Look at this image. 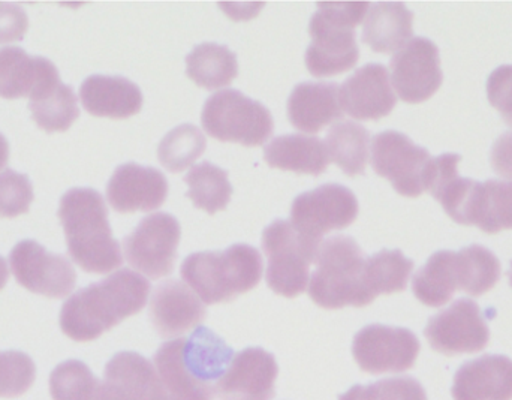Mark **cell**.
<instances>
[{"label": "cell", "mask_w": 512, "mask_h": 400, "mask_svg": "<svg viewBox=\"0 0 512 400\" xmlns=\"http://www.w3.org/2000/svg\"><path fill=\"white\" fill-rule=\"evenodd\" d=\"M339 400H427V395L415 378L397 377L352 387Z\"/></svg>", "instance_id": "obj_38"}, {"label": "cell", "mask_w": 512, "mask_h": 400, "mask_svg": "<svg viewBox=\"0 0 512 400\" xmlns=\"http://www.w3.org/2000/svg\"><path fill=\"white\" fill-rule=\"evenodd\" d=\"M201 122L210 137L248 147L264 144L274 129L268 108L234 89L210 96L204 104Z\"/></svg>", "instance_id": "obj_7"}, {"label": "cell", "mask_w": 512, "mask_h": 400, "mask_svg": "<svg viewBox=\"0 0 512 400\" xmlns=\"http://www.w3.org/2000/svg\"><path fill=\"white\" fill-rule=\"evenodd\" d=\"M315 263L318 269L310 278L309 296L324 309L346 306L364 308L372 300L364 288L363 249L349 236H334L319 246Z\"/></svg>", "instance_id": "obj_6"}, {"label": "cell", "mask_w": 512, "mask_h": 400, "mask_svg": "<svg viewBox=\"0 0 512 400\" xmlns=\"http://www.w3.org/2000/svg\"><path fill=\"white\" fill-rule=\"evenodd\" d=\"M29 99L33 120L44 131H66L80 116L74 89L60 77L42 84Z\"/></svg>", "instance_id": "obj_27"}, {"label": "cell", "mask_w": 512, "mask_h": 400, "mask_svg": "<svg viewBox=\"0 0 512 400\" xmlns=\"http://www.w3.org/2000/svg\"><path fill=\"white\" fill-rule=\"evenodd\" d=\"M490 104L501 113L502 119L512 128V65H502L490 74L487 81Z\"/></svg>", "instance_id": "obj_40"}, {"label": "cell", "mask_w": 512, "mask_h": 400, "mask_svg": "<svg viewBox=\"0 0 512 400\" xmlns=\"http://www.w3.org/2000/svg\"><path fill=\"white\" fill-rule=\"evenodd\" d=\"M370 132L351 120L336 123L325 138L328 159L349 177L360 176L369 161Z\"/></svg>", "instance_id": "obj_31"}, {"label": "cell", "mask_w": 512, "mask_h": 400, "mask_svg": "<svg viewBox=\"0 0 512 400\" xmlns=\"http://www.w3.org/2000/svg\"><path fill=\"white\" fill-rule=\"evenodd\" d=\"M262 251L268 258L265 279L274 293L295 299L306 291L310 264L318 252L301 240L291 222L277 219L268 225L262 233Z\"/></svg>", "instance_id": "obj_9"}, {"label": "cell", "mask_w": 512, "mask_h": 400, "mask_svg": "<svg viewBox=\"0 0 512 400\" xmlns=\"http://www.w3.org/2000/svg\"><path fill=\"white\" fill-rule=\"evenodd\" d=\"M183 281L206 305L227 303L254 290L262 278V257L249 245L197 252L183 261Z\"/></svg>", "instance_id": "obj_4"}, {"label": "cell", "mask_w": 512, "mask_h": 400, "mask_svg": "<svg viewBox=\"0 0 512 400\" xmlns=\"http://www.w3.org/2000/svg\"><path fill=\"white\" fill-rule=\"evenodd\" d=\"M9 158V144L5 135L0 134V170L8 164Z\"/></svg>", "instance_id": "obj_44"}, {"label": "cell", "mask_w": 512, "mask_h": 400, "mask_svg": "<svg viewBox=\"0 0 512 400\" xmlns=\"http://www.w3.org/2000/svg\"><path fill=\"white\" fill-rule=\"evenodd\" d=\"M189 191L188 198L198 209L204 210L209 215L227 209L233 194V186L228 180V171L216 167L212 162H203L195 165L185 177Z\"/></svg>", "instance_id": "obj_34"}, {"label": "cell", "mask_w": 512, "mask_h": 400, "mask_svg": "<svg viewBox=\"0 0 512 400\" xmlns=\"http://www.w3.org/2000/svg\"><path fill=\"white\" fill-rule=\"evenodd\" d=\"M9 263L21 287L48 299L69 296L77 284V273L68 258L47 251L35 240H21L9 254Z\"/></svg>", "instance_id": "obj_13"}, {"label": "cell", "mask_w": 512, "mask_h": 400, "mask_svg": "<svg viewBox=\"0 0 512 400\" xmlns=\"http://www.w3.org/2000/svg\"><path fill=\"white\" fill-rule=\"evenodd\" d=\"M8 276V264H6L5 258L0 257V290H3V288H5L6 282H8Z\"/></svg>", "instance_id": "obj_45"}, {"label": "cell", "mask_w": 512, "mask_h": 400, "mask_svg": "<svg viewBox=\"0 0 512 400\" xmlns=\"http://www.w3.org/2000/svg\"><path fill=\"white\" fill-rule=\"evenodd\" d=\"M342 116L337 83H300L289 95L288 119L298 131L316 134Z\"/></svg>", "instance_id": "obj_22"}, {"label": "cell", "mask_w": 512, "mask_h": 400, "mask_svg": "<svg viewBox=\"0 0 512 400\" xmlns=\"http://www.w3.org/2000/svg\"><path fill=\"white\" fill-rule=\"evenodd\" d=\"M150 282L129 269L72 294L60 311V329L72 341L90 342L143 311Z\"/></svg>", "instance_id": "obj_2"}, {"label": "cell", "mask_w": 512, "mask_h": 400, "mask_svg": "<svg viewBox=\"0 0 512 400\" xmlns=\"http://www.w3.org/2000/svg\"><path fill=\"white\" fill-rule=\"evenodd\" d=\"M468 225H477L487 234L512 230V180L478 182L469 209Z\"/></svg>", "instance_id": "obj_28"}, {"label": "cell", "mask_w": 512, "mask_h": 400, "mask_svg": "<svg viewBox=\"0 0 512 400\" xmlns=\"http://www.w3.org/2000/svg\"><path fill=\"white\" fill-rule=\"evenodd\" d=\"M233 357L221 336L200 326L189 338L165 342L153 365L173 400H213Z\"/></svg>", "instance_id": "obj_1"}, {"label": "cell", "mask_w": 512, "mask_h": 400, "mask_svg": "<svg viewBox=\"0 0 512 400\" xmlns=\"http://www.w3.org/2000/svg\"><path fill=\"white\" fill-rule=\"evenodd\" d=\"M277 368L273 354L262 348H246L231 360L216 386L221 400H273Z\"/></svg>", "instance_id": "obj_16"}, {"label": "cell", "mask_w": 512, "mask_h": 400, "mask_svg": "<svg viewBox=\"0 0 512 400\" xmlns=\"http://www.w3.org/2000/svg\"><path fill=\"white\" fill-rule=\"evenodd\" d=\"M186 74L198 86L215 90L228 86L239 74L236 53L227 45L204 42L186 56Z\"/></svg>", "instance_id": "obj_29"}, {"label": "cell", "mask_w": 512, "mask_h": 400, "mask_svg": "<svg viewBox=\"0 0 512 400\" xmlns=\"http://www.w3.org/2000/svg\"><path fill=\"white\" fill-rule=\"evenodd\" d=\"M36 377L33 360L20 351H0V398H18Z\"/></svg>", "instance_id": "obj_37"}, {"label": "cell", "mask_w": 512, "mask_h": 400, "mask_svg": "<svg viewBox=\"0 0 512 400\" xmlns=\"http://www.w3.org/2000/svg\"><path fill=\"white\" fill-rule=\"evenodd\" d=\"M56 65L47 57L30 56L23 48L0 50V96L6 99L30 98L42 84L57 77Z\"/></svg>", "instance_id": "obj_24"}, {"label": "cell", "mask_w": 512, "mask_h": 400, "mask_svg": "<svg viewBox=\"0 0 512 400\" xmlns=\"http://www.w3.org/2000/svg\"><path fill=\"white\" fill-rule=\"evenodd\" d=\"M180 237V222L170 213L146 216L123 240L126 260L150 279L165 278L173 273Z\"/></svg>", "instance_id": "obj_11"}, {"label": "cell", "mask_w": 512, "mask_h": 400, "mask_svg": "<svg viewBox=\"0 0 512 400\" xmlns=\"http://www.w3.org/2000/svg\"><path fill=\"white\" fill-rule=\"evenodd\" d=\"M29 20L26 11L14 3H0V44L20 41L26 35Z\"/></svg>", "instance_id": "obj_41"}, {"label": "cell", "mask_w": 512, "mask_h": 400, "mask_svg": "<svg viewBox=\"0 0 512 400\" xmlns=\"http://www.w3.org/2000/svg\"><path fill=\"white\" fill-rule=\"evenodd\" d=\"M412 290L423 305L430 308L447 305L456 291H459L456 252L439 251L433 254L426 266L415 273Z\"/></svg>", "instance_id": "obj_30"}, {"label": "cell", "mask_w": 512, "mask_h": 400, "mask_svg": "<svg viewBox=\"0 0 512 400\" xmlns=\"http://www.w3.org/2000/svg\"><path fill=\"white\" fill-rule=\"evenodd\" d=\"M264 159L270 167L310 176H321L330 162L324 141L303 134L274 138L264 147Z\"/></svg>", "instance_id": "obj_26"}, {"label": "cell", "mask_w": 512, "mask_h": 400, "mask_svg": "<svg viewBox=\"0 0 512 400\" xmlns=\"http://www.w3.org/2000/svg\"><path fill=\"white\" fill-rule=\"evenodd\" d=\"M454 400H512V360L487 356L466 362L454 377Z\"/></svg>", "instance_id": "obj_20"}, {"label": "cell", "mask_w": 512, "mask_h": 400, "mask_svg": "<svg viewBox=\"0 0 512 400\" xmlns=\"http://www.w3.org/2000/svg\"><path fill=\"white\" fill-rule=\"evenodd\" d=\"M104 380L126 400H173L155 365L137 353L116 354L105 366Z\"/></svg>", "instance_id": "obj_23"}, {"label": "cell", "mask_w": 512, "mask_h": 400, "mask_svg": "<svg viewBox=\"0 0 512 400\" xmlns=\"http://www.w3.org/2000/svg\"><path fill=\"white\" fill-rule=\"evenodd\" d=\"M57 215L69 255L84 272L104 275L122 266V251L111 233L107 206L96 189H69L60 200Z\"/></svg>", "instance_id": "obj_3"}, {"label": "cell", "mask_w": 512, "mask_h": 400, "mask_svg": "<svg viewBox=\"0 0 512 400\" xmlns=\"http://www.w3.org/2000/svg\"><path fill=\"white\" fill-rule=\"evenodd\" d=\"M80 98L87 113L96 117L128 119L143 107L140 87L120 75H90L81 84Z\"/></svg>", "instance_id": "obj_21"}, {"label": "cell", "mask_w": 512, "mask_h": 400, "mask_svg": "<svg viewBox=\"0 0 512 400\" xmlns=\"http://www.w3.org/2000/svg\"><path fill=\"white\" fill-rule=\"evenodd\" d=\"M414 14L400 2L370 6L363 26V42L378 53H394L411 41Z\"/></svg>", "instance_id": "obj_25"}, {"label": "cell", "mask_w": 512, "mask_h": 400, "mask_svg": "<svg viewBox=\"0 0 512 400\" xmlns=\"http://www.w3.org/2000/svg\"><path fill=\"white\" fill-rule=\"evenodd\" d=\"M432 162L430 153L402 132L385 131L373 138V170L403 197H420L427 191Z\"/></svg>", "instance_id": "obj_10"}, {"label": "cell", "mask_w": 512, "mask_h": 400, "mask_svg": "<svg viewBox=\"0 0 512 400\" xmlns=\"http://www.w3.org/2000/svg\"><path fill=\"white\" fill-rule=\"evenodd\" d=\"M369 8V2L318 3V11L310 18L312 44L306 51L307 71L313 77H333L357 65L360 50L355 27Z\"/></svg>", "instance_id": "obj_5"}, {"label": "cell", "mask_w": 512, "mask_h": 400, "mask_svg": "<svg viewBox=\"0 0 512 400\" xmlns=\"http://www.w3.org/2000/svg\"><path fill=\"white\" fill-rule=\"evenodd\" d=\"M420 348L411 330L370 324L355 335L352 354L367 374H402L414 368Z\"/></svg>", "instance_id": "obj_12"}, {"label": "cell", "mask_w": 512, "mask_h": 400, "mask_svg": "<svg viewBox=\"0 0 512 400\" xmlns=\"http://www.w3.org/2000/svg\"><path fill=\"white\" fill-rule=\"evenodd\" d=\"M206 150V137L191 123L177 126L159 143V162L171 173L191 167Z\"/></svg>", "instance_id": "obj_35"}, {"label": "cell", "mask_w": 512, "mask_h": 400, "mask_svg": "<svg viewBox=\"0 0 512 400\" xmlns=\"http://www.w3.org/2000/svg\"><path fill=\"white\" fill-rule=\"evenodd\" d=\"M150 318L162 338H179L206 320V306L183 282L170 279L156 287L150 300Z\"/></svg>", "instance_id": "obj_19"}, {"label": "cell", "mask_w": 512, "mask_h": 400, "mask_svg": "<svg viewBox=\"0 0 512 400\" xmlns=\"http://www.w3.org/2000/svg\"><path fill=\"white\" fill-rule=\"evenodd\" d=\"M508 278H510V284H511V287H512V263H511L510 273H508Z\"/></svg>", "instance_id": "obj_46"}, {"label": "cell", "mask_w": 512, "mask_h": 400, "mask_svg": "<svg viewBox=\"0 0 512 400\" xmlns=\"http://www.w3.org/2000/svg\"><path fill=\"white\" fill-rule=\"evenodd\" d=\"M459 291L480 297L493 290L501 278V263L496 255L481 245H471L456 252Z\"/></svg>", "instance_id": "obj_33"}, {"label": "cell", "mask_w": 512, "mask_h": 400, "mask_svg": "<svg viewBox=\"0 0 512 400\" xmlns=\"http://www.w3.org/2000/svg\"><path fill=\"white\" fill-rule=\"evenodd\" d=\"M33 188L26 174L14 170L0 173V216L15 218L29 212Z\"/></svg>", "instance_id": "obj_39"}, {"label": "cell", "mask_w": 512, "mask_h": 400, "mask_svg": "<svg viewBox=\"0 0 512 400\" xmlns=\"http://www.w3.org/2000/svg\"><path fill=\"white\" fill-rule=\"evenodd\" d=\"M343 113L358 120H378L388 116L397 104L388 77L381 63H369L346 78L340 87Z\"/></svg>", "instance_id": "obj_18"}, {"label": "cell", "mask_w": 512, "mask_h": 400, "mask_svg": "<svg viewBox=\"0 0 512 400\" xmlns=\"http://www.w3.org/2000/svg\"><path fill=\"white\" fill-rule=\"evenodd\" d=\"M98 381L89 366L68 360L51 372L50 395L53 400H86Z\"/></svg>", "instance_id": "obj_36"}, {"label": "cell", "mask_w": 512, "mask_h": 400, "mask_svg": "<svg viewBox=\"0 0 512 400\" xmlns=\"http://www.w3.org/2000/svg\"><path fill=\"white\" fill-rule=\"evenodd\" d=\"M86 400H126L123 398L122 393L107 381H98L95 389L90 393L89 398Z\"/></svg>", "instance_id": "obj_43"}, {"label": "cell", "mask_w": 512, "mask_h": 400, "mask_svg": "<svg viewBox=\"0 0 512 400\" xmlns=\"http://www.w3.org/2000/svg\"><path fill=\"white\" fill-rule=\"evenodd\" d=\"M492 167L499 176L512 179V131L502 134L493 144Z\"/></svg>", "instance_id": "obj_42"}, {"label": "cell", "mask_w": 512, "mask_h": 400, "mask_svg": "<svg viewBox=\"0 0 512 400\" xmlns=\"http://www.w3.org/2000/svg\"><path fill=\"white\" fill-rule=\"evenodd\" d=\"M391 78L397 95L408 104L432 98L441 87V59L435 42L418 36L397 51L391 59Z\"/></svg>", "instance_id": "obj_15"}, {"label": "cell", "mask_w": 512, "mask_h": 400, "mask_svg": "<svg viewBox=\"0 0 512 400\" xmlns=\"http://www.w3.org/2000/svg\"><path fill=\"white\" fill-rule=\"evenodd\" d=\"M430 347L444 356L480 353L490 341V330L477 303L468 299L430 318L424 330Z\"/></svg>", "instance_id": "obj_14"}, {"label": "cell", "mask_w": 512, "mask_h": 400, "mask_svg": "<svg viewBox=\"0 0 512 400\" xmlns=\"http://www.w3.org/2000/svg\"><path fill=\"white\" fill-rule=\"evenodd\" d=\"M358 201L354 192L337 183L319 186L295 198L291 206V224L304 243L318 252L322 237L331 231L354 224Z\"/></svg>", "instance_id": "obj_8"}, {"label": "cell", "mask_w": 512, "mask_h": 400, "mask_svg": "<svg viewBox=\"0 0 512 400\" xmlns=\"http://www.w3.org/2000/svg\"><path fill=\"white\" fill-rule=\"evenodd\" d=\"M167 195V177L134 162L117 167L107 185L108 203L119 213L152 212L165 203Z\"/></svg>", "instance_id": "obj_17"}, {"label": "cell", "mask_w": 512, "mask_h": 400, "mask_svg": "<svg viewBox=\"0 0 512 400\" xmlns=\"http://www.w3.org/2000/svg\"><path fill=\"white\" fill-rule=\"evenodd\" d=\"M414 270V261L406 258L399 249H382L367 258L364 266V288L369 299L375 300L381 294L402 293L408 287Z\"/></svg>", "instance_id": "obj_32"}]
</instances>
